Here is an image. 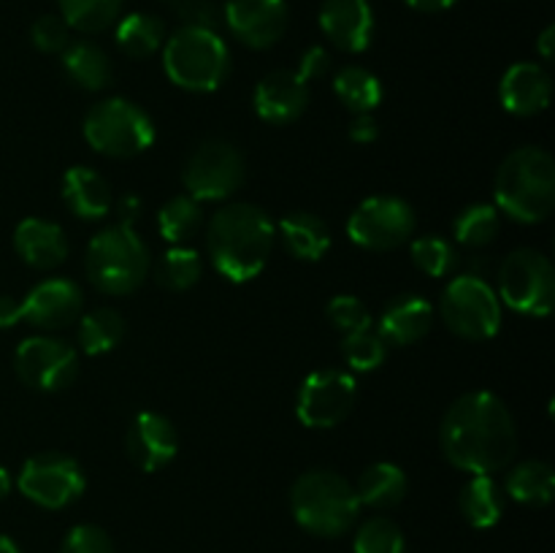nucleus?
Masks as SVG:
<instances>
[{
    "mask_svg": "<svg viewBox=\"0 0 555 553\" xmlns=\"http://www.w3.org/2000/svg\"><path fill=\"white\" fill-rule=\"evenodd\" d=\"M282 244L298 260H320L331 247V228L312 211H291L280 220Z\"/></svg>",
    "mask_w": 555,
    "mask_h": 553,
    "instance_id": "nucleus-24",
    "label": "nucleus"
},
{
    "mask_svg": "<svg viewBox=\"0 0 555 553\" xmlns=\"http://www.w3.org/2000/svg\"><path fill=\"white\" fill-rule=\"evenodd\" d=\"M125 336V318L114 307H98L79 318V347L87 356L114 350Z\"/></svg>",
    "mask_w": 555,
    "mask_h": 553,
    "instance_id": "nucleus-32",
    "label": "nucleus"
},
{
    "mask_svg": "<svg viewBox=\"0 0 555 553\" xmlns=\"http://www.w3.org/2000/svg\"><path fill=\"white\" fill-rule=\"evenodd\" d=\"M293 518L318 537H339L356 526L361 502L347 477L331 470H309L291 488Z\"/></svg>",
    "mask_w": 555,
    "mask_h": 553,
    "instance_id": "nucleus-5",
    "label": "nucleus"
},
{
    "mask_svg": "<svg viewBox=\"0 0 555 553\" xmlns=\"http://www.w3.org/2000/svg\"><path fill=\"white\" fill-rule=\"evenodd\" d=\"M0 553H22L20 548H16V542L11 540V537L0 535Z\"/></svg>",
    "mask_w": 555,
    "mask_h": 553,
    "instance_id": "nucleus-50",
    "label": "nucleus"
},
{
    "mask_svg": "<svg viewBox=\"0 0 555 553\" xmlns=\"http://www.w3.org/2000/svg\"><path fill=\"white\" fill-rule=\"evenodd\" d=\"M325 318H328V323L334 325L336 331H341V334H350V331L366 329V325L374 323L372 314H369V309H366V304L356 296L331 298L328 307H325Z\"/></svg>",
    "mask_w": 555,
    "mask_h": 553,
    "instance_id": "nucleus-39",
    "label": "nucleus"
},
{
    "mask_svg": "<svg viewBox=\"0 0 555 553\" xmlns=\"http://www.w3.org/2000/svg\"><path fill=\"white\" fill-rule=\"evenodd\" d=\"M139 206H141V201L135 198V195H128V198L119 201V220L133 222L135 215H139Z\"/></svg>",
    "mask_w": 555,
    "mask_h": 553,
    "instance_id": "nucleus-48",
    "label": "nucleus"
},
{
    "mask_svg": "<svg viewBox=\"0 0 555 553\" xmlns=\"http://www.w3.org/2000/svg\"><path fill=\"white\" fill-rule=\"evenodd\" d=\"M125 450L141 472H157L177 459L179 434L160 412H139L125 432Z\"/></svg>",
    "mask_w": 555,
    "mask_h": 553,
    "instance_id": "nucleus-17",
    "label": "nucleus"
},
{
    "mask_svg": "<svg viewBox=\"0 0 555 553\" xmlns=\"http://www.w3.org/2000/svg\"><path fill=\"white\" fill-rule=\"evenodd\" d=\"M334 92L352 114H372L383 103V81L363 65H347L336 74Z\"/></svg>",
    "mask_w": 555,
    "mask_h": 553,
    "instance_id": "nucleus-30",
    "label": "nucleus"
},
{
    "mask_svg": "<svg viewBox=\"0 0 555 553\" xmlns=\"http://www.w3.org/2000/svg\"><path fill=\"white\" fill-rule=\"evenodd\" d=\"M459 0H406V5H412L415 11H426V14H439V11H448Z\"/></svg>",
    "mask_w": 555,
    "mask_h": 553,
    "instance_id": "nucleus-46",
    "label": "nucleus"
},
{
    "mask_svg": "<svg viewBox=\"0 0 555 553\" xmlns=\"http://www.w3.org/2000/svg\"><path fill=\"white\" fill-rule=\"evenodd\" d=\"M358 399V385L350 372L320 369L312 372L298 388L296 415L307 428H334L352 412Z\"/></svg>",
    "mask_w": 555,
    "mask_h": 553,
    "instance_id": "nucleus-13",
    "label": "nucleus"
},
{
    "mask_svg": "<svg viewBox=\"0 0 555 553\" xmlns=\"http://www.w3.org/2000/svg\"><path fill=\"white\" fill-rule=\"evenodd\" d=\"M173 14L188 27H209L217 30L222 22V11L217 9L215 0H168Z\"/></svg>",
    "mask_w": 555,
    "mask_h": 553,
    "instance_id": "nucleus-42",
    "label": "nucleus"
},
{
    "mask_svg": "<svg viewBox=\"0 0 555 553\" xmlns=\"http://www.w3.org/2000/svg\"><path fill=\"white\" fill-rule=\"evenodd\" d=\"M16 377L36 390H63L79 374V356L57 336H30L14 352Z\"/></svg>",
    "mask_w": 555,
    "mask_h": 553,
    "instance_id": "nucleus-14",
    "label": "nucleus"
},
{
    "mask_svg": "<svg viewBox=\"0 0 555 553\" xmlns=\"http://www.w3.org/2000/svg\"><path fill=\"white\" fill-rule=\"evenodd\" d=\"M9 491H11V475L5 466H0V499L9 497Z\"/></svg>",
    "mask_w": 555,
    "mask_h": 553,
    "instance_id": "nucleus-49",
    "label": "nucleus"
},
{
    "mask_svg": "<svg viewBox=\"0 0 555 553\" xmlns=\"http://www.w3.org/2000/svg\"><path fill=\"white\" fill-rule=\"evenodd\" d=\"M60 553H114V545L101 526L79 524L65 535Z\"/></svg>",
    "mask_w": 555,
    "mask_h": 553,
    "instance_id": "nucleus-41",
    "label": "nucleus"
},
{
    "mask_svg": "<svg viewBox=\"0 0 555 553\" xmlns=\"http://www.w3.org/2000/svg\"><path fill=\"white\" fill-rule=\"evenodd\" d=\"M14 249L27 266L38 271L57 269L68 258V239L63 228L43 217H25L14 231Z\"/></svg>",
    "mask_w": 555,
    "mask_h": 553,
    "instance_id": "nucleus-21",
    "label": "nucleus"
},
{
    "mask_svg": "<svg viewBox=\"0 0 555 553\" xmlns=\"http://www.w3.org/2000/svg\"><path fill=\"white\" fill-rule=\"evenodd\" d=\"M553 95V81L542 65L515 63L499 81V101L515 117H534L545 112Z\"/></svg>",
    "mask_w": 555,
    "mask_h": 553,
    "instance_id": "nucleus-20",
    "label": "nucleus"
},
{
    "mask_svg": "<svg viewBox=\"0 0 555 553\" xmlns=\"http://www.w3.org/2000/svg\"><path fill=\"white\" fill-rule=\"evenodd\" d=\"M201 228H204V209L188 193L168 198L157 211V231L173 247L188 244L195 233H201Z\"/></svg>",
    "mask_w": 555,
    "mask_h": 553,
    "instance_id": "nucleus-31",
    "label": "nucleus"
},
{
    "mask_svg": "<svg viewBox=\"0 0 555 553\" xmlns=\"http://www.w3.org/2000/svg\"><path fill=\"white\" fill-rule=\"evenodd\" d=\"M499 228H502V220H499V209L491 204H472L455 217L453 233L455 242L464 244V247L482 249L499 236Z\"/></svg>",
    "mask_w": 555,
    "mask_h": 553,
    "instance_id": "nucleus-35",
    "label": "nucleus"
},
{
    "mask_svg": "<svg viewBox=\"0 0 555 553\" xmlns=\"http://www.w3.org/2000/svg\"><path fill=\"white\" fill-rule=\"evenodd\" d=\"M358 502L366 504L372 510H390L396 504L404 502L406 497V475L401 466L390 464V461H377V464L366 466L358 477L356 486Z\"/></svg>",
    "mask_w": 555,
    "mask_h": 553,
    "instance_id": "nucleus-26",
    "label": "nucleus"
},
{
    "mask_svg": "<svg viewBox=\"0 0 555 553\" xmlns=\"http://www.w3.org/2000/svg\"><path fill=\"white\" fill-rule=\"evenodd\" d=\"M163 68L182 90L215 92L231 74V52L217 30L184 25L163 43Z\"/></svg>",
    "mask_w": 555,
    "mask_h": 553,
    "instance_id": "nucleus-6",
    "label": "nucleus"
},
{
    "mask_svg": "<svg viewBox=\"0 0 555 553\" xmlns=\"http://www.w3.org/2000/svg\"><path fill=\"white\" fill-rule=\"evenodd\" d=\"M461 515L475 529H491L502 520L504 493L493 475H472V480L461 488L459 497Z\"/></svg>",
    "mask_w": 555,
    "mask_h": 553,
    "instance_id": "nucleus-27",
    "label": "nucleus"
},
{
    "mask_svg": "<svg viewBox=\"0 0 555 553\" xmlns=\"http://www.w3.org/2000/svg\"><path fill=\"white\" fill-rule=\"evenodd\" d=\"M244 157L231 141L209 139L193 150L182 171V182L190 198L225 201L244 184Z\"/></svg>",
    "mask_w": 555,
    "mask_h": 553,
    "instance_id": "nucleus-11",
    "label": "nucleus"
},
{
    "mask_svg": "<svg viewBox=\"0 0 555 553\" xmlns=\"http://www.w3.org/2000/svg\"><path fill=\"white\" fill-rule=\"evenodd\" d=\"M255 112L269 125H291L307 112L309 85L296 70H271L255 87Z\"/></svg>",
    "mask_w": 555,
    "mask_h": 553,
    "instance_id": "nucleus-18",
    "label": "nucleus"
},
{
    "mask_svg": "<svg viewBox=\"0 0 555 553\" xmlns=\"http://www.w3.org/2000/svg\"><path fill=\"white\" fill-rule=\"evenodd\" d=\"M163 43H166V25H163L160 16L135 11V14L122 16L117 22V47L128 57H152L157 49H163Z\"/></svg>",
    "mask_w": 555,
    "mask_h": 553,
    "instance_id": "nucleus-29",
    "label": "nucleus"
},
{
    "mask_svg": "<svg viewBox=\"0 0 555 553\" xmlns=\"http://www.w3.org/2000/svg\"><path fill=\"white\" fill-rule=\"evenodd\" d=\"M356 553H406L404 531L393 524L390 518H369L363 520L361 529L356 531V542H352Z\"/></svg>",
    "mask_w": 555,
    "mask_h": 553,
    "instance_id": "nucleus-38",
    "label": "nucleus"
},
{
    "mask_svg": "<svg viewBox=\"0 0 555 553\" xmlns=\"http://www.w3.org/2000/svg\"><path fill=\"white\" fill-rule=\"evenodd\" d=\"M417 228L415 209L396 195H372L352 209L347 236L369 253H390L404 247Z\"/></svg>",
    "mask_w": 555,
    "mask_h": 553,
    "instance_id": "nucleus-10",
    "label": "nucleus"
},
{
    "mask_svg": "<svg viewBox=\"0 0 555 553\" xmlns=\"http://www.w3.org/2000/svg\"><path fill=\"white\" fill-rule=\"evenodd\" d=\"M22 320V307L16 298L0 296V329H11Z\"/></svg>",
    "mask_w": 555,
    "mask_h": 553,
    "instance_id": "nucleus-45",
    "label": "nucleus"
},
{
    "mask_svg": "<svg viewBox=\"0 0 555 553\" xmlns=\"http://www.w3.org/2000/svg\"><path fill=\"white\" fill-rule=\"evenodd\" d=\"M201 274H204V260L188 244L166 249L155 263V282L173 293L190 291L201 280Z\"/></svg>",
    "mask_w": 555,
    "mask_h": 553,
    "instance_id": "nucleus-33",
    "label": "nucleus"
},
{
    "mask_svg": "<svg viewBox=\"0 0 555 553\" xmlns=\"http://www.w3.org/2000/svg\"><path fill=\"white\" fill-rule=\"evenodd\" d=\"M439 445L455 470L493 475L513 464L518 453V428L509 407L496 394L469 390L444 412Z\"/></svg>",
    "mask_w": 555,
    "mask_h": 553,
    "instance_id": "nucleus-1",
    "label": "nucleus"
},
{
    "mask_svg": "<svg viewBox=\"0 0 555 553\" xmlns=\"http://www.w3.org/2000/svg\"><path fill=\"white\" fill-rule=\"evenodd\" d=\"M274 222L260 206L233 201L211 215L206 228L209 260L225 280L249 282L266 269L274 249Z\"/></svg>",
    "mask_w": 555,
    "mask_h": 553,
    "instance_id": "nucleus-2",
    "label": "nucleus"
},
{
    "mask_svg": "<svg viewBox=\"0 0 555 553\" xmlns=\"http://www.w3.org/2000/svg\"><path fill=\"white\" fill-rule=\"evenodd\" d=\"M434 307L417 293H401L385 304L377 331L388 345H415L431 331Z\"/></svg>",
    "mask_w": 555,
    "mask_h": 553,
    "instance_id": "nucleus-22",
    "label": "nucleus"
},
{
    "mask_svg": "<svg viewBox=\"0 0 555 553\" xmlns=\"http://www.w3.org/2000/svg\"><path fill=\"white\" fill-rule=\"evenodd\" d=\"M222 22L249 49H269L285 36L291 9L285 0H228Z\"/></svg>",
    "mask_w": 555,
    "mask_h": 553,
    "instance_id": "nucleus-15",
    "label": "nucleus"
},
{
    "mask_svg": "<svg viewBox=\"0 0 555 553\" xmlns=\"http://www.w3.org/2000/svg\"><path fill=\"white\" fill-rule=\"evenodd\" d=\"M22 320L41 331H60L74 325L85 309V293L74 280L65 276H49L27 291L20 301Z\"/></svg>",
    "mask_w": 555,
    "mask_h": 553,
    "instance_id": "nucleus-16",
    "label": "nucleus"
},
{
    "mask_svg": "<svg viewBox=\"0 0 555 553\" xmlns=\"http://www.w3.org/2000/svg\"><path fill=\"white\" fill-rule=\"evenodd\" d=\"M33 47L47 54H63V49L70 43V27L63 16L43 14L33 22L30 27Z\"/></svg>",
    "mask_w": 555,
    "mask_h": 553,
    "instance_id": "nucleus-40",
    "label": "nucleus"
},
{
    "mask_svg": "<svg viewBox=\"0 0 555 553\" xmlns=\"http://www.w3.org/2000/svg\"><path fill=\"white\" fill-rule=\"evenodd\" d=\"M504 491L520 504L529 507H545L555 493V472L547 461L531 459L513 466V472L504 480Z\"/></svg>",
    "mask_w": 555,
    "mask_h": 553,
    "instance_id": "nucleus-28",
    "label": "nucleus"
},
{
    "mask_svg": "<svg viewBox=\"0 0 555 553\" xmlns=\"http://www.w3.org/2000/svg\"><path fill=\"white\" fill-rule=\"evenodd\" d=\"M496 209L524 226H537L553 215L555 160L540 146H520L509 152L493 182Z\"/></svg>",
    "mask_w": 555,
    "mask_h": 553,
    "instance_id": "nucleus-3",
    "label": "nucleus"
},
{
    "mask_svg": "<svg viewBox=\"0 0 555 553\" xmlns=\"http://www.w3.org/2000/svg\"><path fill=\"white\" fill-rule=\"evenodd\" d=\"M63 201L79 220H101L112 211V188L90 166H74L63 177Z\"/></svg>",
    "mask_w": 555,
    "mask_h": 553,
    "instance_id": "nucleus-23",
    "label": "nucleus"
},
{
    "mask_svg": "<svg viewBox=\"0 0 555 553\" xmlns=\"http://www.w3.org/2000/svg\"><path fill=\"white\" fill-rule=\"evenodd\" d=\"M439 314L455 336L466 342L493 339L502 329V301L496 287L475 271L453 276L439 298Z\"/></svg>",
    "mask_w": 555,
    "mask_h": 553,
    "instance_id": "nucleus-8",
    "label": "nucleus"
},
{
    "mask_svg": "<svg viewBox=\"0 0 555 553\" xmlns=\"http://www.w3.org/2000/svg\"><path fill=\"white\" fill-rule=\"evenodd\" d=\"M553 43H555V27L547 25L545 30H542L540 41H537V49H540L542 60H553Z\"/></svg>",
    "mask_w": 555,
    "mask_h": 553,
    "instance_id": "nucleus-47",
    "label": "nucleus"
},
{
    "mask_svg": "<svg viewBox=\"0 0 555 553\" xmlns=\"http://www.w3.org/2000/svg\"><path fill=\"white\" fill-rule=\"evenodd\" d=\"M388 347L390 345L383 339L377 325L372 323L366 329L345 334V339H341V358H345V363L352 372H374L388 358Z\"/></svg>",
    "mask_w": 555,
    "mask_h": 553,
    "instance_id": "nucleus-36",
    "label": "nucleus"
},
{
    "mask_svg": "<svg viewBox=\"0 0 555 553\" xmlns=\"http://www.w3.org/2000/svg\"><path fill=\"white\" fill-rule=\"evenodd\" d=\"M63 70L70 85L87 92H101L112 85V60L98 43L76 41L63 49Z\"/></svg>",
    "mask_w": 555,
    "mask_h": 553,
    "instance_id": "nucleus-25",
    "label": "nucleus"
},
{
    "mask_svg": "<svg viewBox=\"0 0 555 553\" xmlns=\"http://www.w3.org/2000/svg\"><path fill=\"white\" fill-rule=\"evenodd\" d=\"M150 249L133 231V222H114L87 244L85 271L92 287L106 296H130L150 274Z\"/></svg>",
    "mask_w": 555,
    "mask_h": 553,
    "instance_id": "nucleus-4",
    "label": "nucleus"
},
{
    "mask_svg": "<svg viewBox=\"0 0 555 553\" xmlns=\"http://www.w3.org/2000/svg\"><path fill=\"white\" fill-rule=\"evenodd\" d=\"M60 16L79 33H101L117 25L125 0H57Z\"/></svg>",
    "mask_w": 555,
    "mask_h": 553,
    "instance_id": "nucleus-34",
    "label": "nucleus"
},
{
    "mask_svg": "<svg viewBox=\"0 0 555 553\" xmlns=\"http://www.w3.org/2000/svg\"><path fill=\"white\" fill-rule=\"evenodd\" d=\"M328 65H331V57H328V52H325L323 47H309L307 52H304L301 63H298L296 74L301 76V79L309 85V81H314V79H320V76H325Z\"/></svg>",
    "mask_w": 555,
    "mask_h": 553,
    "instance_id": "nucleus-43",
    "label": "nucleus"
},
{
    "mask_svg": "<svg viewBox=\"0 0 555 553\" xmlns=\"http://www.w3.org/2000/svg\"><path fill=\"white\" fill-rule=\"evenodd\" d=\"M87 144L106 157H135L146 152L155 141V125L144 108L128 98H106L87 112L85 125Z\"/></svg>",
    "mask_w": 555,
    "mask_h": 553,
    "instance_id": "nucleus-7",
    "label": "nucleus"
},
{
    "mask_svg": "<svg viewBox=\"0 0 555 553\" xmlns=\"http://www.w3.org/2000/svg\"><path fill=\"white\" fill-rule=\"evenodd\" d=\"M412 263L428 276H448L450 271L459 263V253H455L453 244L442 236H434V233H426V236H417L410 247Z\"/></svg>",
    "mask_w": 555,
    "mask_h": 553,
    "instance_id": "nucleus-37",
    "label": "nucleus"
},
{
    "mask_svg": "<svg viewBox=\"0 0 555 553\" xmlns=\"http://www.w3.org/2000/svg\"><path fill=\"white\" fill-rule=\"evenodd\" d=\"M350 139L356 144H374L379 139V123L374 114H356L350 123Z\"/></svg>",
    "mask_w": 555,
    "mask_h": 553,
    "instance_id": "nucleus-44",
    "label": "nucleus"
},
{
    "mask_svg": "<svg viewBox=\"0 0 555 553\" xmlns=\"http://www.w3.org/2000/svg\"><path fill=\"white\" fill-rule=\"evenodd\" d=\"M499 301L526 318H547L555 304V269L545 253L520 247L499 266Z\"/></svg>",
    "mask_w": 555,
    "mask_h": 553,
    "instance_id": "nucleus-9",
    "label": "nucleus"
},
{
    "mask_svg": "<svg viewBox=\"0 0 555 553\" xmlns=\"http://www.w3.org/2000/svg\"><path fill=\"white\" fill-rule=\"evenodd\" d=\"M320 27L341 52H366L374 38V11L369 0H325L320 5Z\"/></svg>",
    "mask_w": 555,
    "mask_h": 553,
    "instance_id": "nucleus-19",
    "label": "nucleus"
},
{
    "mask_svg": "<svg viewBox=\"0 0 555 553\" xmlns=\"http://www.w3.org/2000/svg\"><path fill=\"white\" fill-rule=\"evenodd\" d=\"M22 497L47 510H63L85 493V472L65 453H38L25 461L16 477Z\"/></svg>",
    "mask_w": 555,
    "mask_h": 553,
    "instance_id": "nucleus-12",
    "label": "nucleus"
}]
</instances>
